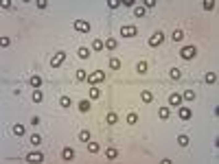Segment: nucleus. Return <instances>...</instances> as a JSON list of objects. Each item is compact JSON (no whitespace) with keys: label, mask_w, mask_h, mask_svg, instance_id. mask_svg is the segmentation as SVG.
Returning <instances> with one entry per match:
<instances>
[{"label":"nucleus","mask_w":219,"mask_h":164,"mask_svg":"<svg viewBox=\"0 0 219 164\" xmlns=\"http://www.w3.org/2000/svg\"><path fill=\"white\" fill-rule=\"evenodd\" d=\"M195 55H197V48H195V46H191V44L184 46V48L180 51V57H182V59H193Z\"/></svg>","instance_id":"nucleus-1"},{"label":"nucleus","mask_w":219,"mask_h":164,"mask_svg":"<svg viewBox=\"0 0 219 164\" xmlns=\"http://www.w3.org/2000/svg\"><path fill=\"white\" fill-rule=\"evenodd\" d=\"M103 79H105V72H103V70H96V72H92V75L88 77V83L94 85V83H101Z\"/></svg>","instance_id":"nucleus-2"},{"label":"nucleus","mask_w":219,"mask_h":164,"mask_svg":"<svg viewBox=\"0 0 219 164\" xmlns=\"http://www.w3.org/2000/svg\"><path fill=\"white\" fill-rule=\"evenodd\" d=\"M162 42H164V33H162V31H156V33L149 37V46H160Z\"/></svg>","instance_id":"nucleus-3"},{"label":"nucleus","mask_w":219,"mask_h":164,"mask_svg":"<svg viewBox=\"0 0 219 164\" xmlns=\"http://www.w3.org/2000/svg\"><path fill=\"white\" fill-rule=\"evenodd\" d=\"M64 59H66V53H64V51H59V53H55V55H53L51 66H53V68H57V66H61V64H64Z\"/></svg>","instance_id":"nucleus-4"},{"label":"nucleus","mask_w":219,"mask_h":164,"mask_svg":"<svg viewBox=\"0 0 219 164\" xmlns=\"http://www.w3.org/2000/svg\"><path fill=\"white\" fill-rule=\"evenodd\" d=\"M136 33H138V29L132 27V24H127V27L120 29V35H123V37H136Z\"/></svg>","instance_id":"nucleus-5"},{"label":"nucleus","mask_w":219,"mask_h":164,"mask_svg":"<svg viewBox=\"0 0 219 164\" xmlns=\"http://www.w3.org/2000/svg\"><path fill=\"white\" fill-rule=\"evenodd\" d=\"M75 29H77L79 33H88V31H90V24H88L86 20H75Z\"/></svg>","instance_id":"nucleus-6"},{"label":"nucleus","mask_w":219,"mask_h":164,"mask_svg":"<svg viewBox=\"0 0 219 164\" xmlns=\"http://www.w3.org/2000/svg\"><path fill=\"white\" fill-rule=\"evenodd\" d=\"M61 158H64L66 162H72V160H75V149L64 147V149H61Z\"/></svg>","instance_id":"nucleus-7"},{"label":"nucleus","mask_w":219,"mask_h":164,"mask_svg":"<svg viewBox=\"0 0 219 164\" xmlns=\"http://www.w3.org/2000/svg\"><path fill=\"white\" fill-rule=\"evenodd\" d=\"M27 162H44V153H40V151L29 153V155H27Z\"/></svg>","instance_id":"nucleus-8"},{"label":"nucleus","mask_w":219,"mask_h":164,"mask_svg":"<svg viewBox=\"0 0 219 164\" xmlns=\"http://www.w3.org/2000/svg\"><path fill=\"white\" fill-rule=\"evenodd\" d=\"M180 103H182V96L178 94V92H173V94L169 96V105H171V107H180Z\"/></svg>","instance_id":"nucleus-9"},{"label":"nucleus","mask_w":219,"mask_h":164,"mask_svg":"<svg viewBox=\"0 0 219 164\" xmlns=\"http://www.w3.org/2000/svg\"><path fill=\"white\" fill-rule=\"evenodd\" d=\"M204 83L215 85V83H217V75H215V72H206V75H204Z\"/></svg>","instance_id":"nucleus-10"},{"label":"nucleus","mask_w":219,"mask_h":164,"mask_svg":"<svg viewBox=\"0 0 219 164\" xmlns=\"http://www.w3.org/2000/svg\"><path fill=\"white\" fill-rule=\"evenodd\" d=\"M178 116H180V118H182V121H188V118H191V116H193V114H191V109H188V107H180V112H178Z\"/></svg>","instance_id":"nucleus-11"},{"label":"nucleus","mask_w":219,"mask_h":164,"mask_svg":"<svg viewBox=\"0 0 219 164\" xmlns=\"http://www.w3.org/2000/svg\"><path fill=\"white\" fill-rule=\"evenodd\" d=\"M169 77H171L173 81H178V79L182 77V70H180V68H171V70H169Z\"/></svg>","instance_id":"nucleus-12"},{"label":"nucleus","mask_w":219,"mask_h":164,"mask_svg":"<svg viewBox=\"0 0 219 164\" xmlns=\"http://www.w3.org/2000/svg\"><path fill=\"white\" fill-rule=\"evenodd\" d=\"M11 131H13V136H24V131H27V129H24V125H20V123H18V125H13V129H11Z\"/></svg>","instance_id":"nucleus-13"},{"label":"nucleus","mask_w":219,"mask_h":164,"mask_svg":"<svg viewBox=\"0 0 219 164\" xmlns=\"http://www.w3.org/2000/svg\"><path fill=\"white\" fill-rule=\"evenodd\" d=\"M29 83H31L33 88H40V85H42V77H40V75H33V77L29 79Z\"/></svg>","instance_id":"nucleus-14"},{"label":"nucleus","mask_w":219,"mask_h":164,"mask_svg":"<svg viewBox=\"0 0 219 164\" xmlns=\"http://www.w3.org/2000/svg\"><path fill=\"white\" fill-rule=\"evenodd\" d=\"M188 142H191L188 136H184V133H180V136H178V145H180V147H188Z\"/></svg>","instance_id":"nucleus-15"},{"label":"nucleus","mask_w":219,"mask_h":164,"mask_svg":"<svg viewBox=\"0 0 219 164\" xmlns=\"http://www.w3.org/2000/svg\"><path fill=\"white\" fill-rule=\"evenodd\" d=\"M140 99H142L145 103H151V101H154V94H151V92H149V90H145V92H142V94H140Z\"/></svg>","instance_id":"nucleus-16"},{"label":"nucleus","mask_w":219,"mask_h":164,"mask_svg":"<svg viewBox=\"0 0 219 164\" xmlns=\"http://www.w3.org/2000/svg\"><path fill=\"white\" fill-rule=\"evenodd\" d=\"M182 101H195V92H193V90H186L184 94H182Z\"/></svg>","instance_id":"nucleus-17"},{"label":"nucleus","mask_w":219,"mask_h":164,"mask_svg":"<svg viewBox=\"0 0 219 164\" xmlns=\"http://www.w3.org/2000/svg\"><path fill=\"white\" fill-rule=\"evenodd\" d=\"M116 155H118V151H116L114 147H107V151H105V158H107V160H114Z\"/></svg>","instance_id":"nucleus-18"},{"label":"nucleus","mask_w":219,"mask_h":164,"mask_svg":"<svg viewBox=\"0 0 219 164\" xmlns=\"http://www.w3.org/2000/svg\"><path fill=\"white\" fill-rule=\"evenodd\" d=\"M79 140H81V142H90V131H88V129L79 131Z\"/></svg>","instance_id":"nucleus-19"},{"label":"nucleus","mask_w":219,"mask_h":164,"mask_svg":"<svg viewBox=\"0 0 219 164\" xmlns=\"http://www.w3.org/2000/svg\"><path fill=\"white\" fill-rule=\"evenodd\" d=\"M103 46H105V42L94 39V42H92V51H103Z\"/></svg>","instance_id":"nucleus-20"},{"label":"nucleus","mask_w":219,"mask_h":164,"mask_svg":"<svg viewBox=\"0 0 219 164\" xmlns=\"http://www.w3.org/2000/svg\"><path fill=\"white\" fill-rule=\"evenodd\" d=\"M136 70H138L140 75H145V72H147V61H138L136 64Z\"/></svg>","instance_id":"nucleus-21"},{"label":"nucleus","mask_w":219,"mask_h":164,"mask_svg":"<svg viewBox=\"0 0 219 164\" xmlns=\"http://www.w3.org/2000/svg\"><path fill=\"white\" fill-rule=\"evenodd\" d=\"M169 114H171V112H169V107H160V109H158V116H160L162 121H164V118H169Z\"/></svg>","instance_id":"nucleus-22"},{"label":"nucleus","mask_w":219,"mask_h":164,"mask_svg":"<svg viewBox=\"0 0 219 164\" xmlns=\"http://www.w3.org/2000/svg\"><path fill=\"white\" fill-rule=\"evenodd\" d=\"M99 149H101L99 142H88V151H90V153H99Z\"/></svg>","instance_id":"nucleus-23"},{"label":"nucleus","mask_w":219,"mask_h":164,"mask_svg":"<svg viewBox=\"0 0 219 164\" xmlns=\"http://www.w3.org/2000/svg\"><path fill=\"white\" fill-rule=\"evenodd\" d=\"M42 101H44V94H42L40 90H35L33 92V103H42Z\"/></svg>","instance_id":"nucleus-24"},{"label":"nucleus","mask_w":219,"mask_h":164,"mask_svg":"<svg viewBox=\"0 0 219 164\" xmlns=\"http://www.w3.org/2000/svg\"><path fill=\"white\" fill-rule=\"evenodd\" d=\"M77 55H79L81 59H88V57H90V48H79V51H77Z\"/></svg>","instance_id":"nucleus-25"},{"label":"nucleus","mask_w":219,"mask_h":164,"mask_svg":"<svg viewBox=\"0 0 219 164\" xmlns=\"http://www.w3.org/2000/svg\"><path fill=\"white\" fill-rule=\"evenodd\" d=\"M127 123H129V125H136V123H138V116H136L134 112H129V114H127Z\"/></svg>","instance_id":"nucleus-26"},{"label":"nucleus","mask_w":219,"mask_h":164,"mask_svg":"<svg viewBox=\"0 0 219 164\" xmlns=\"http://www.w3.org/2000/svg\"><path fill=\"white\" fill-rule=\"evenodd\" d=\"M29 140H31V145H40V142H42V136H40V133H33Z\"/></svg>","instance_id":"nucleus-27"},{"label":"nucleus","mask_w":219,"mask_h":164,"mask_svg":"<svg viewBox=\"0 0 219 164\" xmlns=\"http://www.w3.org/2000/svg\"><path fill=\"white\" fill-rule=\"evenodd\" d=\"M99 94H101V92H99V88H90V99H99Z\"/></svg>","instance_id":"nucleus-28"},{"label":"nucleus","mask_w":219,"mask_h":164,"mask_svg":"<svg viewBox=\"0 0 219 164\" xmlns=\"http://www.w3.org/2000/svg\"><path fill=\"white\" fill-rule=\"evenodd\" d=\"M145 13H147V11H145V7H136V9H134V15H136V18H142Z\"/></svg>","instance_id":"nucleus-29"},{"label":"nucleus","mask_w":219,"mask_h":164,"mask_svg":"<svg viewBox=\"0 0 219 164\" xmlns=\"http://www.w3.org/2000/svg\"><path fill=\"white\" fill-rule=\"evenodd\" d=\"M173 39H175V42H182V39H184V31H180V29H178V31L173 33Z\"/></svg>","instance_id":"nucleus-30"},{"label":"nucleus","mask_w":219,"mask_h":164,"mask_svg":"<svg viewBox=\"0 0 219 164\" xmlns=\"http://www.w3.org/2000/svg\"><path fill=\"white\" fill-rule=\"evenodd\" d=\"M110 68L112 70H118L120 68V59H110Z\"/></svg>","instance_id":"nucleus-31"},{"label":"nucleus","mask_w":219,"mask_h":164,"mask_svg":"<svg viewBox=\"0 0 219 164\" xmlns=\"http://www.w3.org/2000/svg\"><path fill=\"white\" fill-rule=\"evenodd\" d=\"M70 103H72V101H70L68 96H61V99H59V105H61V107H70Z\"/></svg>","instance_id":"nucleus-32"},{"label":"nucleus","mask_w":219,"mask_h":164,"mask_svg":"<svg viewBox=\"0 0 219 164\" xmlns=\"http://www.w3.org/2000/svg\"><path fill=\"white\" fill-rule=\"evenodd\" d=\"M105 48H110V51H112V48H116V39H114V37H110V39L105 42Z\"/></svg>","instance_id":"nucleus-33"},{"label":"nucleus","mask_w":219,"mask_h":164,"mask_svg":"<svg viewBox=\"0 0 219 164\" xmlns=\"http://www.w3.org/2000/svg\"><path fill=\"white\" fill-rule=\"evenodd\" d=\"M77 79H79V81H86V79H88V75H86V70H81V68L77 70Z\"/></svg>","instance_id":"nucleus-34"},{"label":"nucleus","mask_w":219,"mask_h":164,"mask_svg":"<svg viewBox=\"0 0 219 164\" xmlns=\"http://www.w3.org/2000/svg\"><path fill=\"white\" fill-rule=\"evenodd\" d=\"M105 121H107V123H110V125H114V123H116V121H118V118H116V114H114V112H110V114H107V118H105Z\"/></svg>","instance_id":"nucleus-35"},{"label":"nucleus","mask_w":219,"mask_h":164,"mask_svg":"<svg viewBox=\"0 0 219 164\" xmlns=\"http://www.w3.org/2000/svg\"><path fill=\"white\" fill-rule=\"evenodd\" d=\"M79 109H81V112H88V109H90V101H81V103H79Z\"/></svg>","instance_id":"nucleus-36"},{"label":"nucleus","mask_w":219,"mask_h":164,"mask_svg":"<svg viewBox=\"0 0 219 164\" xmlns=\"http://www.w3.org/2000/svg\"><path fill=\"white\" fill-rule=\"evenodd\" d=\"M204 9H206V11H213V9H215V2H213V0H206V2H204Z\"/></svg>","instance_id":"nucleus-37"},{"label":"nucleus","mask_w":219,"mask_h":164,"mask_svg":"<svg viewBox=\"0 0 219 164\" xmlns=\"http://www.w3.org/2000/svg\"><path fill=\"white\" fill-rule=\"evenodd\" d=\"M9 44H11V39H9V37H2V39H0V46H2V48H7Z\"/></svg>","instance_id":"nucleus-38"},{"label":"nucleus","mask_w":219,"mask_h":164,"mask_svg":"<svg viewBox=\"0 0 219 164\" xmlns=\"http://www.w3.org/2000/svg\"><path fill=\"white\" fill-rule=\"evenodd\" d=\"M118 5H120V2H118V0H110V2H107V7H110V9H116Z\"/></svg>","instance_id":"nucleus-39"},{"label":"nucleus","mask_w":219,"mask_h":164,"mask_svg":"<svg viewBox=\"0 0 219 164\" xmlns=\"http://www.w3.org/2000/svg\"><path fill=\"white\" fill-rule=\"evenodd\" d=\"M145 7H147V9H151V7H156V2H154V0H147V2H145Z\"/></svg>","instance_id":"nucleus-40"},{"label":"nucleus","mask_w":219,"mask_h":164,"mask_svg":"<svg viewBox=\"0 0 219 164\" xmlns=\"http://www.w3.org/2000/svg\"><path fill=\"white\" fill-rule=\"evenodd\" d=\"M31 125H40V116H33V118H31Z\"/></svg>","instance_id":"nucleus-41"}]
</instances>
